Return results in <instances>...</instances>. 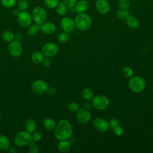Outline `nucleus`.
<instances>
[{"mask_svg": "<svg viewBox=\"0 0 153 153\" xmlns=\"http://www.w3.org/2000/svg\"><path fill=\"white\" fill-rule=\"evenodd\" d=\"M73 132L71 123L65 119L59 120L54 130L56 139L58 140H68L72 136Z\"/></svg>", "mask_w": 153, "mask_h": 153, "instance_id": "1", "label": "nucleus"}, {"mask_svg": "<svg viewBox=\"0 0 153 153\" xmlns=\"http://www.w3.org/2000/svg\"><path fill=\"white\" fill-rule=\"evenodd\" d=\"M75 27L80 30H88L92 25V19L85 13H79L75 19Z\"/></svg>", "mask_w": 153, "mask_h": 153, "instance_id": "2", "label": "nucleus"}, {"mask_svg": "<svg viewBox=\"0 0 153 153\" xmlns=\"http://www.w3.org/2000/svg\"><path fill=\"white\" fill-rule=\"evenodd\" d=\"M130 90L135 93H139L144 90L146 87L145 79L140 76H132L128 83Z\"/></svg>", "mask_w": 153, "mask_h": 153, "instance_id": "3", "label": "nucleus"}, {"mask_svg": "<svg viewBox=\"0 0 153 153\" xmlns=\"http://www.w3.org/2000/svg\"><path fill=\"white\" fill-rule=\"evenodd\" d=\"M32 141V134L27 130H21L17 132L14 139V142L18 147L27 146Z\"/></svg>", "mask_w": 153, "mask_h": 153, "instance_id": "4", "label": "nucleus"}, {"mask_svg": "<svg viewBox=\"0 0 153 153\" xmlns=\"http://www.w3.org/2000/svg\"><path fill=\"white\" fill-rule=\"evenodd\" d=\"M93 106L99 111H103L107 109L109 105V99L105 96L97 95L94 96L91 100Z\"/></svg>", "mask_w": 153, "mask_h": 153, "instance_id": "5", "label": "nucleus"}, {"mask_svg": "<svg viewBox=\"0 0 153 153\" xmlns=\"http://www.w3.org/2000/svg\"><path fill=\"white\" fill-rule=\"evenodd\" d=\"M31 15L32 20L38 25H41L45 22L47 19L46 11L41 7H35L32 11Z\"/></svg>", "mask_w": 153, "mask_h": 153, "instance_id": "6", "label": "nucleus"}, {"mask_svg": "<svg viewBox=\"0 0 153 153\" xmlns=\"http://www.w3.org/2000/svg\"><path fill=\"white\" fill-rule=\"evenodd\" d=\"M49 86L43 79H36L31 84V90L36 94L41 95L47 92Z\"/></svg>", "mask_w": 153, "mask_h": 153, "instance_id": "7", "label": "nucleus"}, {"mask_svg": "<svg viewBox=\"0 0 153 153\" xmlns=\"http://www.w3.org/2000/svg\"><path fill=\"white\" fill-rule=\"evenodd\" d=\"M9 53L14 57L20 56L23 52V47L19 41L14 39L9 42L7 47Z\"/></svg>", "mask_w": 153, "mask_h": 153, "instance_id": "8", "label": "nucleus"}, {"mask_svg": "<svg viewBox=\"0 0 153 153\" xmlns=\"http://www.w3.org/2000/svg\"><path fill=\"white\" fill-rule=\"evenodd\" d=\"M59 51V47L54 42L45 43L42 47L41 52L44 56L47 57H51L56 56Z\"/></svg>", "mask_w": 153, "mask_h": 153, "instance_id": "9", "label": "nucleus"}, {"mask_svg": "<svg viewBox=\"0 0 153 153\" xmlns=\"http://www.w3.org/2000/svg\"><path fill=\"white\" fill-rule=\"evenodd\" d=\"M17 18L19 25L25 27H28L33 20L32 15L26 11H20Z\"/></svg>", "mask_w": 153, "mask_h": 153, "instance_id": "10", "label": "nucleus"}, {"mask_svg": "<svg viewBox=\"0 0 153 153\" xmlns=\"http://www.w3.org/2000/svg\"><path fill=\"white\" fill-rule=\"evenodd\" d=\"M76 117L77 121L81 124L87 123L91 118V114L89 111L85 108H79L76 112Z\"/></svg>", "mask_w": 153, "mask_h": 153, "instance_id": "11", "label": "nucleus"}, {"mask_svg": "<svg viewBox=\"0 0 153 153\" xmlns=\"http://www.w3.org/2000/svg\"><path fill=\"white\" fill-rule=\"evenodd\" d=\"M93 127L98 131L105 132L109 128L108 122L102 118H96L93 121Z\"/></svg>", "mask_w": 153, "mask_h": 153, "instance_id": "12", "label": "nucleus"}, {"mask_svg": "<svg viewBox=\"0 0 153 153\" xmlns=\"http://www.w3.org/2000/svg\"><path fill=\"white\" fill-rule=\"evenodd\" d=\"M60 27L63 31L69 33L72 32L75 27V22L71 17H63L60 21Z\"/></svg>", "mask_w": 153, "mask_h": 153, "instance_id": "13", "label": "nucleus"}, {"mask_svg": "<svg viewBox=\"0 0 153 153\" xmlns=\"http://www.w3.org/2000/svg\"><path fill=\"white\" fill-rule=\"evenodd\" d=\"M95 7L96 10L102 14H106L110 10V5L107 0H97Z\"/></svg>", "mask_w": 153, "mask_h": 153, "instance_id": "14", "label": "nucleus"}, {"mask_svg": "<svg viewBox=\"0 0 153 153\" xmlns=\"http://www.w3.org/2000/svg\"><path fill=\"white\" fill-rule=\"evenodd\" d=\"M40 30L46 35H51L56 32V26L51 22H44L40 25Z\"/></svg>", "mask_w": 153, "mask_h": 153, "instance_id": "15", "label": "nucleus"}, {"mask_svg": "<svg viewBox=\"0 0 153 153\" xmlns=\"http://www.w3.org/2000/svg\"><path fill=\"white\" fill-rule=\"evenodd\" d=\"M88 8V3L85 0H79L76 2L74 6L75 11L79 13H85Z\"/></svg>", "mask_w": 153, "mask_h": 153, "instance_id": "16", "label": "nucleus"}, {"mask_svg": "<svg viewBox=\"0 0 153 153\" xmlns=\"http://www.w3.org/2000/svg\"><path fill=\"white\" fill-rule=\"evenodd\" d=\"M71 143L68 140H59L57 144V149L59 152L62 153L68 152L71 149Z\"/></svg>", "mask_w": 153, "mask_h": 153, "instance_id": "17", "label": "nucleus"}, {"mask_svg": "<svg viewBox=\"0 0 153 153\" xmlns=\"http://www.w3.org/2000/svg\"><path fill=\"white\" fill-rule=\"evenodd\" d=\"M56 122L55 120L52 118H46L43 121V126L44 128L48 131H52L54 130L56 126Z\"/></svg>", "mask_w": 153, "mask_h": 153, "instance_id": "18", "label": "nucleus"}, {"mask_svg": "<svg viewBox=\"0 0 153 153\" xmlns=\"http://www.w3.org/2000/svg\"><path fill=\"white\" fill-rule=\"evenodd\" d=\"M126 21L128 27L131 29H136L139 26V22L138 19L133 16L130 15Z\"/></svg>", "mask_w": 153, "mask_h": 153, "instance_id": "19", "label": "nucleus"}, {"mask_svg": "<svg viewBox=\"0 0 153 153\" xmlns=\"http://www.w3.org/2000/svg\"><path fill=\"white\" fill-rule=\"evenodd\" d=\"M25 126L26 130L32 133L36 129L37 126L35 121L32 118H27L25 122Z\"/></svg>", "mask_w": 153, "mask_h": 153, "instance_id": "20", "label": "nucleus"}, {"mask_svg": "<svg viewBox=\"0 0 153 153\" xmlns=\"http://www.w3.org/2000/svg\"><path fill=\"white\" fill-rule=\"evenodd\" d=\"M10 146V140L9 138L4 134H0V150H7Z\"/></svg>", "mask_w": 153, "mask_h": 153, "instance_id": "21", "label": "nucleus"}, {"mask_svg": "<svg viewBox=\"0 0 153 153\" xmlns=\"http://www.w3.org/2000/svg\"><path fill=\"white\" fill-rule=\"evenodd\" d=\"M30 58L33 63L35 64H39V63H41L42 61L43 60L44 58V56L41 51H36L32 54Z\"/></svg>", "mask_w": 153, "mask_h": 153, "instance_id": "22", "label": "nucleus"}, {"mask_svg": "<svg viewBox=\"0 0 153 153\" xmlns=\"http://www.w3.org/2000/svg\"><path fill=\"white\" fill-rule=\"evenodd\" d=\"M81 96L85 100H91L94 97V93L91 88L85 87L82 89L81 91Z\"/></svg>", "mask_w": 153, "mask_h": 153, "instance_id": "23", "label": "nucleus"}, {"mask_svg": "<svg viewBox=\"0 0 153 153\" xmlns=\"http://www.w3.org/2000/svg\"><path fill=\"white\" fill-rule=\"evenodd\" d=\"M40 30V25L37 24H32L30 25L27 27V33L29 36H34L36 35L38 31Z\"/></svg>", "mask_w": 153, "mask_h": 153, "instance_id": "24", "label": "nucleus"}, {"mask_svg": "<svg viewBox=\"0 0 153 153\" xmlns=\"http://www.w3.org/2000/svg\"><path fill=\"white\" fill-rule=\"evenodd\" d=\"M2 38L4 41L10 42L15 39V35L10 30H5L2 33Z\"/></svg>", "mask_w": 153, "mask_h": 153, "instance_id": "25", "label": "nucleus"}, {"mask_svg": "<svg viewBox=\"0 0 153 153\" xmlns=\"http://www.w3.org/2000/svg\"><path fill=\"white\" fill-rule=\"evenodd\" d=\"M130 15V12L127 10L120 9L116 12V16L118 19L121 20H126Z\"/></svg>", "mask_w": 153, "mask_h": 153, "instance_id": "26", "label": "nucleus"}, {"mask_svg": "<svg viewBox=\"0 0 153 153\" xmlns=\"http://www.w3.org/2000/svg\"><path fill=\"white\" fill-rule=\"evenodd\" d=\"M56 13L59 16H63L67 12V7L65 5L63 2H60L59 4L56 7Z\"/></svg>", "mask_w": 153, "mask_h": 153, "instance_id": "27", "label": "nucleus"}, {"mask_svg": "<svg viewBox=\"0 0 153 153\" xmlns=\"http://www.w3.org/2000/svg\"><path fill=\"white\" fill-rule=\"evenodd\" d=\"M60 0H44V5L50 9L56 8Z\"/></svg>", "mask_w": 153, "mask_h": 153, "instance_id": "28", "label": "nucleus"}, {"mask_svg": "<svg viewBox=\"0 0 153 153\" xmlns=\"http://www.w3.org/2000/svg\"><path fill=\"white\" fill-rule=\"evenodd\" d=\"M17 7L20 11H26L29 7V2L27 0H19L17 2Z\"/></svg>", "mask_w": 153, "mask_h": 153, "instance_id": "29", "label": "nucleus"}, {"mask_svg": "<svg viewBox=\"0 0 153 153\" xmlns=\"http://www.w3.org/2000/svg\"><path fill=\"white\" fill-rule=\"evenodd\" d=\"M69 38V34L68 32H61L59 34L57 39L59 42H61V43H65L66 42L68 41V40Z\"/></svg>", "mask_w": 153, "mask_h": 153, "instance_id": "30", "label": "nucleus"}, {"mask_svg": "<svg viewBox=\"0 0 153 153\" xmlns=\"http://www.w3.org/2000/svg\"><path fill=\"white\" fill-rule=\"evenodd\" d=\"M1 3L3 7L10 8L14 6L16 3V0H1Z\"/></svg>", "mask_w": 153, "mask_h": 153, "instance_id": "31", "label": "nucleus"}, {"mask_svg": "<svg viewBox=\"0 0 153 153\" xmlns=\"http://www.w3.org/2000/svg\"><path fill=\"white\" fill-rule=\"evenodd\" d=\"M123 75L126 78H130L133 75V71L131 68L129 66H126L123 69Z\"/></svg>", "mask_w": 153, "mask_h": 153, "instance_id": "32", "label": "nucleus"}, {"mask_svg": "<svg viewBox=\"0 0 153 153\" xmlns=\"http://www.w3.org/2000/svg\"><path fill=\"white\" fill-rule=\"evenodd\" d=\"M32 140L34 142L40 141L42 138V133L40 131H35L31 133Z\"/></svg>", "mask_w": 153, "mask_h": 153, "instance_id": "33", "label": "nucleus"}, {"mask_svg": "<svg viewBox=\"0 0 153 153\" xmlns=\"http://www.w3.org/2000/svg\"><path fill=\"white\" fill-rule=\"evenodd\" d=\"M28 151L30 153H38L39 152V148L34 141L31 142L28 145Z\"/></svg>", "mask_w": 153, "mask_h": 153, "instance_id": "34", "label": "nucleus"}, {"mask_svg": "<svg viewBox=\"0 0 153 153\" xmlns=\"http://www.w3.org/2000/svg\"><path fill=\"white\" fill-rule=\"evenodd\" d=\"M118 5L121 9L127 10L130 5V2L129 0H119Z\"/></svg>", "mask_w": 153, "mask_h": 153, "instance_id": "35", "label": "nucleus"}, {"mask_svg": "<svg viewBox=\"0 0 153 153\" xmlns=\"http://www.w3.org/2000/svg\"><path fill=\"white\" fill-rule=\"evenodd\" d=\"M68 108L71 112H76L79 109V106L76 102H72L68 104Z\"/></svg>", "mask_w": 153, "mask_h": 153, "instance_id": "36", "label": "nucleus"}, {"mask_svg": "<svg viewBox=\"0 0 153 153\" xmlns=\"http://www.w3.org/2000/svg\"><path fill=\"white\" fill-rule=\"evenodd\" d=\"M108 125H109V128L113 130L115 127L119 125V122L117 119L112 118L109 121Z\"/></svg>", "mask_w": 153, "mask_h": 153, "instance_id": "37", "label": "nucleus"}, {"mask_svg": "<svg viewBox=\"0 0 153 153\" xmlns=\"http://www.w3.org/2000/svg\"><path fill=\"white\" fill-rule=\"evenodd\" d=\"M76 0H63V3L68 8H73L76 3Z\"/></svg>", "mask_w": 153, "mask_h": 153, "instance_id": "38", "label": "nucleus"}, {"mask_svg": "<svg viewBox=\"0 0 153 153\" xmlns=\"http://www.w3.org/2000/svg\"><path fill=\"white\" fill-rule=\"evenodd\" d=\"M114 134L117 136H120L123 133V129L120 126H117L113 129Z\"/></svg>", "mask_w": 153, "mask_h": 153, "instance_id": "39", "label": "nucleus"}, {"mask_svg": "<svg viewBox=\"0 0 153 153\" xmlns=\"http://www.w3.org/2000/svg\"><path fill=\"white\" fill-rule=\"evenodd\" d=\"M41 63H42V65L43 66V67H44V68H48L51 65V60L49 59V57H45L44 58V59L42 61Z\"/></svg>", "mask_w": 153, "mask_h": 153, "instance_id": "40", "label": "nucleus"}, {"mask_svg": "<svg viewBox=\"0 0 153 153\" xmlns=\"http://www.w3.org/2000/svg\"><path fill=\"white\" fill-rule=\"evenodd\" d=\"M47 92L49 94H50V95H51V96H53V95H54V94H56V90L55 88H54V87H48V88Z\"/></svg>", "mask_w": 153, "mask_h": 153, "instance_id": "41", "label": "nucleus"}, {"mask_svg": "<svg viewBox=\"0 0 153 153\" xmlns=\"http://www.w3.org/2000/svg\"><path fill=\"white\" fill-rule=\"evenodd\" d=\"M83 106L84 107V108L87 109H88L90 108H91V106H93L92 105V103L90 102V100H87L86 102H85L83 104Z\"/></svg>", "mask_w": 153, "mask_h": 153, "instance_id": "42", "label": "nucleus"}, {"mask_svg": "<svg viewBox=\"0 0 153 153\" xmlns=\"http://www.w3.org/2000/svg\"><path fill=\"white\" fill-rule=\"evenodd\" d=\"M22 39V35L20 33H17L15 35V39L17 40V41H20Z\"/></svg>", "mask_w": 153, "mask_h": 153, "instance_id": "43", "label": "nucleus"}, {"mask_svg": "<svg viewBox=\"0 0 153 153\" xmlns=\"http://www.w3.org/2000/svg\"><path fill=\"white\" fill-rule=\"evenodd\" d=\"M8 149V151L10 152V153H16L17 152V150L15 149V148L14 147H9V148Z\"/></svg>", "mask_w": 153, "mask_h": 153, "instance_id": "44", "label": "nucleus"}, {"mask_svg": "<svg viewBox=\"0 0 153 153\" xmlns=\"http://www.w3.org/2000/svg\"><path fill=\"white\" fill-rule=\"evenodd\" d=\"M20 11L19 9L15 10H14V11H13V14H14V16H18V14H19Z\"/></svg>", "mask_w": 153, "mask_h": 153, "instance_id": "45", "label": "nucleus"}, {"mask_svg": "<svg viewBox=\"0 0 153 153\" xmlns=\"http://www.w3.org/2000/svg\"><path fill=\"white\" fill-rule=\"evenodd\" d=\"M1 117H2V113H1V111H0V119L1 118Z\"/></svg>", "mask_w": 153, "mask_h": 153, "instance_id": "46", "label": "nucleus"}, {"mask_svg": "<svg viewBox=\"0 0 153 153\" xmlns=\"http://www.w3.org/2000/svg\"><path fill=\"white\" fill-rule=\"evenodd\" d=\"M152 91H153V86H152Z\"/></svg>", "mask_w": 153, "mask_h": 153, "instance_id": "47", "label": "nucleus"}]
</instances>
